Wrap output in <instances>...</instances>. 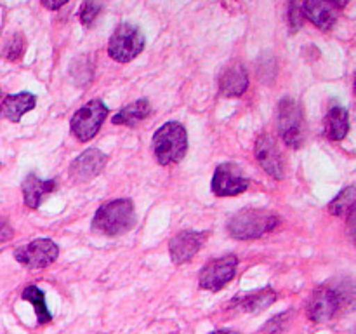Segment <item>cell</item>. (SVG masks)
Here are the masks:
<instances>
[{"label":"cell","mask_w":356,"mask_h":334,"mask_svg":"<svg viewBox=\"0 0 356 334\" xmlns=\"http://www.w3.org/2000/svg\"><path fill=\"white\" fill-rule=\"evenodd\" d=\"M101 9H103V3H99V2L83 3L82 9H80V21H82V24H86V26L92 24L94 21H96V17L99 16Z\"/></svg>","instance_id":"cb8c5ba5"},{"label":"cell","mask_w":356,"mask_h":334,"mask_svg":"<svg viewBox=\"0 0 356 334\" xmlns=\"http://www.w3.org/2000/svg\"><path fill=\"white\" fill-rule=\"evenodd\" d=\"M149 111H152V106H149L148 100H138L136 103L127 104L125 108H122V110L111 118V122H113L115 125H129V127H134L136 124H139V122H143L148 117Z\"/></svg>","instance_id":"ffe728a7"},{"label":"cell","mask_w":356,"mask_h":334,"mask_svg":"<svg viewBox=\"0 0 356 334\" xmlns=\"http://www.w3.org/2000/svg\"><path fill=\"white\" fill-rule=\"evenodd\" d=\"M21 298L30 301L33 305L35 313H37V319L40 324H47L52 320V313L49 312L47 305H45V296L42 289H38L37 285H28L23 292H21Z\"/></svg>","instance_id":"44dd1931"},{"label":"cell","mask_w":356,"mask_h":334,"mask_svg":"<svg viewBox=\"0 0 356 334\" xmlns=\"http://www.w3.org/2000/svg\"><path fill=\"white\" fill-rule=\"evenodd\" d=\"M292 317V312H285V313H280V315H277L275 319H271L270 322L264 326V333H270V334H278L282 333V331L287 327L289 324V319Z\"/></svg>","instance_id":"d4e9b609"},{"label":"cell","mask_w":356,"mask_h":334,"mask_svg":"<svg viewBox=\"0 0 356 334\" xmlns=\"http://www.w3.org/2000/svg\"><path fill=\"white\" fill-rule=\"evenodd\" d=\"M280 223L275 212L266 209H243L228 223V233L236 240H254L266 235Z\"/></svg>","instance_id":"7a4b0ae2"},{"label":"cell","mask_w":356,"mask_h":334,"mask_svg":"<svg viewBox=\"0 0 356 334\" xmlns=\"http://www.w3.org/2000/svg\"><path fill=\"white\" fill-rule=\"evenodd\" d=\"M24 49H26V40H24L23 35L16 33L6 42V45L2 49V56L6 59L14 61V59H19L24 54Z\"/></svg>","instance_id":"603a6c76"},{"label":"cell","mask_w":356,"mask_h":334,"mask_svg":"<svg viewBox=\"0 0 356 334\" xmlns=\"http://www.w3.org/2000/svg\"><path fill=\"white\" fill-rule=\"evenodd\" d=\"M341 308L339 294L332 289H316L308 303V317L313 322H329Z\"/></svg>","instance_id":"8fae6325"},{"label":"cell","mask_w":356,"mask_h":334,"mask_svg":"<svg viewBox=\"0 0 356 334\" xmlns=\"http://www.w3.org/2000/svg\"><path fill=\"white\" fill-rule=\"evenodd\" d=\"M344 3L341 2H302L301 10L306 19L322 30H332L337 21V13Z\"/></svg>","instance_id":"5bb4252c"},{"label":"cell","mask_w":356,"mask_h":334,"mask_svg":"<svg viewBox=\"0 0 356 334\" xmlns=\"http://www.w3.org/2000/svg\"><path fill=\"white\" fill-rule=\"evenodd\" d=\"M205 240H207V233L204 232H193V230H188V232L177 233L176 237H172L169 242V253L170 260L176 264L184 263V261L191 260L195 254L200 250V247L204 246Z\"/></svg>","instance_id":"7c38bea8"},{"label":"cell","mask_w":356,"mask_h":334,"mask_svg":"<svg viewBox=\"0 0 356 334\" xmlns=\"http://www.w3.org/2000/svg\"><path fill=\"white\" fill-rule=\"evenodd\" d=\"M136 225L134 204L129 198H117L97 209L92 228L108 237H118L131 232Z\"/></svg>","instance_id":"6da1fadb"},{"label":"cell","mask_w":356,"mask_h":334,"mask_svg":"<svg viewBox=\"0 0 356 334\" xmlns=\"http://www.w3.org/2000/svg\"><path fill=\"white\" fill-rule=\"evenodd\" d=\"M249 188V181L236 164H221L212 177V191L219 197L238 195Z\"/></svg>","instance_id":"9c48e42d"},{"label":"cell","mask_w":356,"mask_h":334,"mask_svg":"<svg viewBox=\"0 0 356 334\" xmlns=\"http://www.w3.org/2000/svg\"><path fill=\"white\" fill-rule=\"evenodd\" d=\"M65 0H63V2H58V3H56V2H42V6H44V7H47V9H51V10H56V9H59V7H63V6H65Z\"/></svg>","instance_id":"83f0119b"},{"label":"cell","mask_w":356,"mask_h":334,"mask_svg":"<svg viewBox=\"0 0 356 334\" xmlns=\"http://www.w3.org/2000/svg\"><path fill=\"white\" fill-rule=\"evenodd\" d=\"M0 100H2V89H0Z\"/></svg>","instance_id":"f546056e"},{"label":"cell","mask_w":356,"mask_h":334,"mask_svg":"<svg viewBox=\"0 0 356 334\" xmlns=\"http://www.w3.org/2000/svg\"><path fill=\"white\" fill-rule=\"evenodd\" d=\"M14 235V230L13 226L9 225V221H7L6 218H2L0 216V242H6V240H10Z\"/></svg>","instance_id":"4316f807"},{"label":"cell","mask_w":356,"mask_h":334,"mask_svg":"<svg viewBox=\"0 0 356 334\" xmlns=\"http://www.w3.org/2000/svg\"><path fill=\"white\" fill-rule=\"evenodd\" d=\"M277 299L273 289H263L259 292H254V294L245 296V298H240L236 301H233V305H229L232 308L238 310V312H247V313H257L266 310L271 303Z\"/></svg>","instance_id":"d6986e66"},{"label":"cell","mask_w":356,"mask_h":334,"mask_svg":"<svg viewBox=\"0 0 356 334\" xmlns=\"http://www.w3.org/2000/svg\"><path fill=\"white\" fill-rule=\"evenodd\" d=\"M188 152L186 129L179 122H167L153 136V153L162 166L177 164Z\"/></svg>","instance_id":"3957f363"},{"label":"cell","mask_w":356,"mask_h":334,"mask_svg":"<svg viewBox=\"0 0 356 334\" xmlns=\"http://www.w3.org/2000/svg\"><path fill=\"white\" fill-rule=\"evenodd\" d=\"M249 87V75L242 63H232L226 66L219 79V90L228 97H240Z\"/></svg>","instance_id":"9a60e30c"},{"label":"cell","mask_w":356,"mask_h":334,"mask_svg":"<svg viewBox=\"0 0 356 334\" xmlns=\"http://www.w3.org/2000/svg\"><path fill=\"white\" fill-rule=\"evenodd\" d=\"M350 131V115L343 106L330 108L325 117V136L332 141H341Z\"/></svg>","instance_id":"ac0fdd59"},{"label":"cell","mask_w":356,"mask_h":334,"mask_svg":"<svg viewBox=\"0 0 356 334\" xmlns=\"http://www.w3.org/2000/svg\"><path fill=\"white\" fill-rule=\"evenodd\" d=\"M37 100L31 93H19V94H10L6 100L2 101V115L6 118H9L10 122H19L21 117L24 113H28L30 110H33Z\"/></svg>","instance_id":"e0dca14e"},{"label":"cell","mask_w":356,"mask_h":334,"mask_svg":"<svg viewBox=\"0 0 356 334\" xmlns=\"http://www.w3.org/2000/svg\"><path fill=\"white\" fill-rule=\"evenodd\" d=\"M108 159L101 150H86L80 157H76L70 166V176L75 181H87L96 177L106 166Z\"/></svg>","instance_id":"4fadbf2b"},{"label":"cell","mask_w":356,"mask_h":334,"mask_svg":"<svg viewBox=\"0 0 356 334\" xmlns=\"http://www.w3.org/2000/svg\"><path fill=\"white\" fill-rule=\"evenodd\" d=\"M21 190H23L24 204H26L30 209H38L40 207L42 200L56 190V181L40 180L37 174H28L26 180L23 181Z\"/></svg>","instance_id":"2e32d148"},{"label":"cell","mask_w":356,"mask_h":334,"mask_svg":"<svg viewBox=\"0 0 356 334\" xmlns=\"http://www.w3.org/2000/svg\"><path fill=\"white\" fill-rule=\"evenodd\" d=\"M278 132L291 148H301L306 139V120L298 101L284 97L278 106Z\"/></svg>","instance_id":"277c9868"},{"label":"cell","mask_w":356,"mask_h":334,"mask_svg":"<svg viewBox=\"0 0 356 334\" xmlns=\"http://www.w3.org/2000/svg\"><path fill=\"white\" fill-rule=\"evenodd\" d=\"M59 256V247L51 239H37L23 247H17L14 257L28 270H42L54 263Z\"/></svg>","instance_id":"52a82bcc"},{"label":"cell","mask_w":356,"mask_h":334,"mask_svg":"<svg viewBox=\"0 0 356 334\" xmlns=\"http://www.w3.org/2000/svg\"><path fill=\"white\" fill-rule=\"evenodd\" d=\"M211 334H240V333H236V331H229V329H221V331H214V333Z\"/></svg>","instance_id":"f1b7e54d"},{"label":"cell","mask_w":356,"mask_h":334,"mask_svg":"<svg viewBox=\"0 0 356 334\" xmlns=\"http://www.w3.org/2000/svg\"><path fill=\"white\" fill-rule=\"evenodd\" d=\"M355 186H348L341 191L336 198L329 204V212L334 216H346L348 212L355 211Z\"/></svg>","instance_id":"7402d4cb"},{"label":"cell","mask_w":356,"mask_h":334,"mask_svg":"<svg viewBox=\"0 0 356 334\" xmlns=\"http://www.w3.org/2000/svg\"><path fill=\"white\" fill-rule=\"evenodd\" d=\"M236 268H238V257L233 254L209 261L198 275L200 287L207 289V291H219L228 282H232L236 273Z\"/></svg>","instance_id":"ba28073f"},{"label":"cell","mask_w":356,"mask_h":334,"mask_svg":"<svg viewBox=\"0 0 356 334\" xmlns=\"http://www.w3.org/2000/svg\"><path fill=\"white\" fill-rule=\"evenodd\" d=\"M256 159L270 176L282 180L285 176V162L280 148L270 134H261L256 141Z\"/></svg>","instance_id":"30bf717a"},{"label":"cell","mask_w":356,"mask_h":334,"mask_svg":"<svg viewBox=\"0 0 356 334\" xmlns=\"http://www.w3.org/2000/svg\"><path fill=\"white\" fill-rule=\"evenodd\" d=\"M145 49V35L138 26L122 23L108 42V54L118 63H129Z\"/></svg>","instance_id":"5b68a950"},{"label":"cell","mask_w":356,"mask_h":334,"mask_svg":"<svg viewBox=\"0 0 356 334\" xmlns=\"http://www.w3.org/2000/svg\"><path fill=\"white\" fill-rule=\"evenodd\" d=\"M108 106L101 100H92L89 103L83 104L72 118V127L73 136L80 141H90L94 136L99 132L101 125L106 120Z\"/></svg>","instance_id":"8992f818"},{"label":"cell","mask_w":356,"mask_h":334,"mask_svg":"<svg viewBox=\"0 0 356 334\" xmlns=\"http://www.w3.org/2000/svg\"><path fill=\"white\" fill-rule=\"evenodd\" d=\"M289 19H291V24L294 30H299L302 26V10H301V3H291V14H289Z\"/></svg>","instance_id":"484cf974"}]
</instances>
